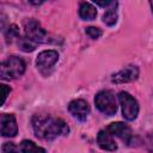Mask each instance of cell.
Listing matches in <instances>:
<instances>
[{
  "label": "cell",
  "instance_id": "cell-1",
  "mask_svg": "<svg viewBox=\"0 0 153 153\" xmlns=\"http://www.w3.org/2000/svg\"><path fill=\"white\" fill-rule=\"evenodd\" d=\"M35 135L42 140H54L69 131L67 123L57 117L49 115H35L31 120Z\"/></svg>",
  "mask_w": 153,
  "mask_h": 153
},
{
  "label": "cell",
  "instance_id": "cell-2",
  "mask_svg": "<svg viewBox=\"0 0 153 153\" xmlns=\"http://www.w3.org/2000/svg\"><path fill=\"white\" fill-rule=\"evenodd\" d=\"M25 72V62L17 57V56H10L5 61H2L0 66V75L4 80L10 79H17L22 76Z\"/></svg>",
  "mask_w": 153,
  "mask_h": 153
},
{
  "label": "cell",
  "instance_id": "cell-3",
  "mask_svg": "<svg viewBox=\"0 0 153 153\" xmlns=\"http://www.w3.org/2000/svg\"><path fill=\"white\" fill-rule=\"evenodd\" d=\"M94 104L97 109L106 116H112L117 111V103L115 94L109 90L98 92L94 97Z\"/></svg>",
  "mask_w": 153,
  "mask_h": 153
},
{
  "label": "cell",
  "instance_id": "cell-4",
  "mask_svg": "<svg viewBox=\"0 0 153 153\" xmlns=\"http://www.w3.org/2000/svg\"><path fill=\"white\" fill-rule=\"evenodd\" d=\"M118 100L122 108V115L127 121H134L137 117L139 114V104L136 99L130 96L128 92H120L118 93Z\"/></svg>",
  "mask_w": 153,
  "mask_h": 153
},
{
  "label": "cell",
  "instance_id": "cell-5",
  "mask_svg": "<svg viewBox=\"0 0 153 153\" xmlns=\"http://www.w3.org/2000/svg\"><path fill=\"white\" fill-rule=\"evenodd\" d=\"M25 29V37H27L30 41L37 43H44L47 42V31L41 26L38 22L35 19H27L24 24Z\"/></svg>",
  "mask_w": 153,
  "mask_h": 153
},
{
  "label": "cell",
  "instance_id": "cell-6",
  "mask_svg": "<svg viewBox=\"0 0 153 153\" xmlns=\"http://www.w3.org/2000/svg\"><path fill=\"white\" fill-rule=\"evenodd\" d=\"M59 59V54L55 50H44L38 54L36 60V66L41 72H45L50 69Z\"/></svg>",
  "mask_w": 153,
  "mask_h": 153
},
{
  "label": "cell",
  "instance_id": "cell-7",
  "mask_svg": "<svg viewBox=\"0 0 153 153\" xmlns=\"http://www.w3.org/2000/svg\"><path fill=\"white\" fill-rule=\"evenodd\" d=\"M106 130L111 135H115V136L120 137L126 143H130V141H131V137H133L131 129L129 128V126H127L123 122H114V123H110L108 126Z\"/></svg>",
  "mask_w": 153,
  "mask_h": 153
},
{
  "label": "cell",
  "instance_id": "cell-8",
  "mask_svg": "<svg viewBox=\"0 0 153 153\" xmlns=\"http://www.w3.org/2000/svg\"><path fill=\"white\" fill-rule=\"evenodd\" d=\"M139 76V68L136 66H127L123 69L118 71L117 73H115L111 78L112 82L115 84H123V82H130L136 80Z\"/></svg>",
  "mask_w": 153,
  "mask_h": 153
},
{
  "label": "cell",
  "instance_id": "cell-9",
  "mask_svg": "<svg viewBox=\"0 0 153 153\" xmlns=\"http://www.w3.org/2000/svg\"><path fill=\"white\" fill-rule=\"evenodd\" d=\"M68 111L79 121H85L90 112V106L84 99H74L68 105Z\"/></svg>",
  "mask_w": 153,
  "mask_h": 153
},
{
  "label": "cell",
  "instance_id": "cell-10",
  "mask_svg": "<svg viewBox=\"0 0 153 153\" xmlns=\"http://www.w3.org/2000/svg\"><path fill=\"white\" fill-rule=\"evenodd\" d=\"M18 133V126L14 115L2 114L1 115V135L2 136H16Z\"/></svg>",
  "mask_w": 153,
  "mask_h": 153
},
{
  "label": "cell",
  "instance_id": "cell-11",
  "mask_svg": "<svg viewBox=\"0 0 153 153\" xmlns=\"http://www.w3.org/2000/svg\"><path fill=\"white\" fill-rule=\"evenodd\" d=\"M97 142L99 145V147L104 151H116L117 149V145L112 139V135L108 131V130H100L97 135Z\"/></svg>",
  "mask_w": 153,
  "mask_h": 153
},
{
  "label": "cell",
  "instance_id": "cell-12",
  "mask_svg": "<svg viewBox=\"0 0 153 153\" xmlns=\"http://www.w3.org/2000/svg\"><path fill=\"white\" fill-rule=\"evenodd\" d=\"M79 16L84 20H93L97 17V10L90 2H81L79 7Z\"/></svg>",
  "mask_w": 153,
  "mask_h": 153
},
{
  "label": "cell",
  "instance_id": "cell-13",
  "mask_svg": "<svg viewBox=\"0 0 153 153\" xmlns=\"http://www.w3.org/2000/svg\"><path fill=\"white\" fill-rule=\"evenodd\" d=\"M20 152L22 153H45V149L37 146L35 142L30 140H23L20 143Z\"/></svg>",
  "mask_w": 153,
  "mask_h": 153
},
{
  "label": "cell",
  "instance_id": "cell-14",
  "mask_svg": "<svg viewBox=\"0 0 153 153\" xmlns=\"http://www.w3.org/2000/svg\"><path fill=\"white\" fill-rule=\"evenodd\" d=\"M116 6H117V2H115L112 6H110V7L105 11V13H104V16H103V22H104L106 25H109V26L115 25L116 22H117Z\"/></svg>",
  "mask_w": 153,
  "mask_h": 153
},
{
  "label": "cell",
  "instance_id": "cell-15",
  "mask_svg": "<svg viewBox=\"0 0 153 153\" xmlns=\"http://www.w3.org/2000/svg\"><path fill=\"white\" fill-rule=\"evenodd\" d=\"M18 47L20 50L25 51V53H29V51H32L35 50L36 48V43L30 41L27 37H19L18 39Z\"/></svg>",
  "mask_w": 153,
  "mask_h": 153
},
{
  "label": "cell",
  "instance_id": "cell-16",
  "mask_svg": "<svg viewBox=\"0 0 153 153\" xmlns=\"http://www.w3.org/2000/svg\"><path fill=\"white\" fill-rule=\"evenodd\" d=\"M19 37H20V35H19L18 27L14 24L10 25L8 29H7V31H6V38H7V41L12 42V39H19Z\"/></svg>",
  "mask_w": 153,
  "mask_h": 153
},
{
  "label": "cell",
  "instance_id": "cell-17",
  "mask_svg": "<svg viewBox=\"0 0 153 153\" xmlns=\"http://www.w3.org/2000/svg\"><path fill=\"white\" fill-rule=\"evenodd\" d=\"M85 32H86V35H88L91 38H93V39H97V38H99L100 36H102V30L99 29V27H96V26H88V27H86V30H85Z\"/></svg>",
  "mask_w": 153,
  "mask_h": 153
},
{
  "label": "cell",
  "instance_id": "cell-18",
  "mask_svg": "<svg viewBox=\"0 0 153 153\" xmlns=\"http://www.w3.org/2000/svg\"><path fill=\"white\" fill-rule=\"evenodd\" d=\"M1 149H2V153H19V148L13 142H5Z\"/></svg>",
  "mask_w": 153,
  "mask_h": 153
},
{
  "label": "cell",
  "instance_id": "cell-19",
  "mask_svg": "<svg viewBox=\"0 0 153 153\" xmlns=\"http://www.w3.org/2000/svg\"><path fill=\"white\" fill-rule=\"evenodd\" d=\"M146 145H147V148L149 152L153 153V131L147 136V140H146Z\"/></svg>",
  "mask_w": 153,
  "mask_h": 153
},
{
  "label": "cell",
  "instance_id": "cell-20",
  "mask_svg": "<svg viewBox=\"0 0 153 153\" xmlns=\"http://www.w3.org/2000/svg\"><path fill=\"white\" fill-rule=\"evenodd\" d=\"M94 2H96V5L102 6V7H110V6H112L116 1H94Z\"/></svg>",
  "mask_w": 153,
  "mask_h": 153
},
{
  "label": "cell",
  "instance_id": "cell-21",
  "mask_svg": "<svg viewBox=\"0 0 153 153\" xmlns=\"http://www.w3.org/2000/svg\"><path fill=\"white\" fill-rule=\"evenodd\" d=\"M2 86V90H4V94H2V104L5 103V100H6V98H7V94H8V92L11 91V88L8 87V86H6V85H1Z\"/></svg>",
  "mask_w": 153,
  "mask_h": 153
},
{
  "label": "cell",
  "instance_id": "cell-22",
  "mask_svg": "<svg viewBox=\"0 0 153 153\" xmlns=\"http://www.w3.org/2000/svg\"><path fill=\"white\" fill-rule=\"evenodd\" d=\"M149 5H151V7H152V12H153V1H151Z\"/></svg>",
  "mask_w": 153,
  "mask_h": 153
}]
</instances>
